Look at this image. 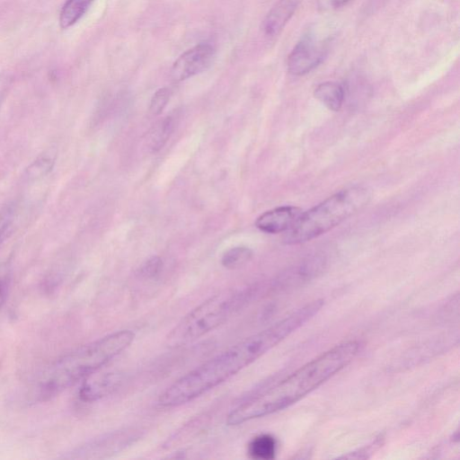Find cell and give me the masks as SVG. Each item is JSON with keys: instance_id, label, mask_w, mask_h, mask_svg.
<instances>
[{"instance_id": "cell-1", "label": "cell", "mask_w": 460, "mask_h": 460, "mask_svg": "<svg viewBox=\"0 0 460 460\" xmlns=\"http://www.w3.org/2000/svg\"><path fill=\"white\" fill-rule=\"evenodd\" d=\"M323 305V299L308 303L204 362L169 385L159 396V404L166 408L180 406L215 388L301 327Z\"/></svg>"}, {"instance_id": "cell-2", "label": "cell", "mask_w": 460, "mask_h": 460, "mask_svg": "<svg viewBox=\"0 0 460 460\" xmlns=\"http://www.w3.org/2000/svg\"><path fill=\"white\" fill-rule=\"evenodd\" d=\"M359 348L360 343L357 341L334 346L279 383L240 403L228 414L226 423L232 426L243 424L290 406L349 364Z\"/></svg>"}, {"instance_id": "cell-3", "label": "cell", "mask_w": 460, "mask_h": 460, "mask_svg": "<svg viewBox=\"0 0 460 460\" xmlns=\"http://www.w3.org/2000/svg\"><path fill=\"white\" fill-rule=\"evenodd\" d=\"M134 339L131 330H120L68 352L40 375L33 396L38 400L48 399L83 381L129 347Z\"/></svg>"}, {"instance_id": "cell-4", "label": "cell", "mask_w": 460, "mask_h": 460, "mask_svg": "<svg viewBox=\"0 0 460 460\" xmlns=\"http://www.w3.org/2000/svg\"><path fill=\"white\" fill-rule=\"evenodd\" d=\"M370 199V190L362 186L341 190L309 210L302 212L296 223L286 231L283 242L286 244L308 242L361 210Z\"/></svg>"}, {"instance_id": "cell-5", "label": "cell", "mask_w": 460, "mask_h": 460, "mask_svg": "<svg viewBox=\"0 0 460 460\" xmlns=\"http://www.w3.org/2000/svg\"><path fill=\"white\" fill-rule=\"evenodd\" d=\"M251 288L221 291L190 310L171 330L166 341L170 347L193 341L233 317L250 300Z\"/></svg>"}, {"instance_id": "cell-6", "label": "cell", "mask_w": 460, "mask_h": 460, "mask_svg": "<svg viewBox=\"0 0 460 460\" xmlns=\"http://www.w3.org/2000/svg\"><path fill=\"white\" fill-rule=\"evenodd\" d=\"M328 40L313 32L302 36L288 58V69L294 75H304L314 69L325 58Z\"/></svg>"}, {"instance_id": "cell-7", "label": "cell", "mask_w": 460, "mask_h": 460, "mask_svg": "<svg viewBox=\"0 0 460 460\" xmlns=\"http://www.w3.org/2000/svg\"><path fill=\"white\" fill-rule=\"evenodd\" d=\"M215 57L214 47L199 43L182 53L172 64L171 76L175 82L186 80L205 71Z\"/></svg>"}, {"instance_id": "cell-8", "label": "cell", "mask_w": 460, "mask_h": 460, "mask_svg": "<svg viewBox=\"0 0 460 460\" xmlns=\"http://www.w3.org/2000/svg\"><path fill=\"white\" fill-rule=\"evenodd\" d=\"M138 436L135 431L125 429L114 431L95 438L84 446L77 448L73 457L77 458H99L106 455L119 452L129 446Z\"/></svg>"}, {"instance_id": "cell-9", "label": "cell", "mask_w": 460, "mask_h": 460, "mask_svg": "<svg viewBox=\"0 0 460 460\" xmlns=\"http://www.w3.org/2000/svg\"><path fill=\"white\" fill-rule=\"evenodd\" d=\"M79 397L84 402L98 401L117 390L122 376L115 372H100V369L83 380Z\"/></svg>"}, {"instance_id": "cell-10", "label": "cell", "mask_w": 460, "mask_h": 460, "mask_svg": "<svg viewBox=\"0 0 460 460\" xmlns=\"http://www.w3.org/2000/svg\"><path fill=\"white\" fill-rule=\"evenodd\" d=\"M302 209L294 206H281L268 210L257 217L256 227L267 234L288 231L302 214Z\"/></svg>"}, {"instance_id": "cell-11", "label": "cell", "mask_w": 460, "mask_h": 460, "mask_svg": "<svg viewBox=\"0 0 460 460\" xmlns=\"http://www.w3.org/2000/svg\"><path fill=\"white\" fill-rule=\"evenodd\" d=\"M299 2L300 0H279L261 23L263 32L270 37L278 35L293 15Z\"/></svg>"}, {"instance_id": "cell-12", "label": "cell", "mask_w": 460, "mask_h": 460, "mask_svg": "<svg viewBox=\"0 0 460 460\" xmlns=\"http://www.w3.org/2000/svg\"><path fill=\"white\" fill-rule=\"evenodd\" d=\"M314 96L329 110L337 111L343 103L345 91L338 83L324 82L316 86Z\"/></svg>"}, {"instance_id": "cell-13", "label": "cell", "mask_w": 460, "mask_h": 460, "mask_svg": "<svg viewBox=\"0 0 460 460\" xmlns=\"http://www.w3.org/2000/svg\"><path fill=\"white\" fill-rule=\"evenodd\" d=\"M174 128L172 117H165L158 121L146 135V146L152 153H156L166 144Z\"/></svg>"}, {"instance_id": "cell-14", "label": "cell", "mask_w": 460, "mask_h": 460, "mask_svg": "<svg viewBox=\"0 0 460 460\" xmlns=\"http://www.w3.org/2000/svg\"><path fill=\"white\" fill-rule=\"evenodd\" d=\"M93 0H66L60 14L59 24L62 29H67L77 22L86 13Z\"/></svg>"}, {"instance_id": "cell-15", "label": "cell", "mask_w": 460, "mask_h": 460, "mask_svg": "<svg viewBox=\"0 0 460 460\" xmlns=\"http://www.w3.org/2000/svg\"><path fill=\"white\" fill-rule=\"evenodd\" d=\"M276 439L270 434H261L253 438L248 445V454L253 459L270 460L275 457Z\"/></svg>"}, {"instance_id": "cell-16", "label": "cell", "mask_w": 460, "mask_h": 460, "mask_svg": "<svg viewBox=\"0 0 460 460\" xmlns=\"http://www.w3.org/2000/svg\"><path fill=\"white\" fill-rule=\"evenodd\" d=\"M252 257V252L245 246H236L227 250L222 256V265L229 270L238 269Z\"/></svg>"}, {"instance_id": "cell-17", "label": "cell", "mask_w": 460, "mask_h": 460, "mask_svg": "<svg viewBox=\"0 0 460 460\" xmlns=\"http://www.w3.org/2000/svg\"><path fill=\"white\" fill-rule=\"evenodd\" d=\"M17 218V207L7 203L0 208V244L12 234Z\"/></svg>"}, {"instance_id": "cell-18", "label": "cell", "mask_w": 460, "mask_h": 460, "mask_svg": "<svg viewBox=\"0 0 460 460\" xmlns=\"http://www.w3.org/2000/svg\"><path fill=\"white\" fill-rule=\"evenodd\" d=\"M171 96V91L168 87L158 89L151 98L149 111L155 115H160L167 105Z\"/></svg>"}, {"instance_id": "cell-19", "label": "cell", "mask_w": 460, "mask_h": 460, "mask_svg": "<svg viewBox=\"0 0 460 460\" xmlns=\"http://www.w3.org/2000/svg\"><path fill=\"white\" fill-rule=\"evenodd\" d=\"M163 266V262L159 257L153 256L144 262L140 268V273L146 278H153L156 276Z\"/></svg>"}, {"instance_id": "cell-20", "label": "cell", "mask_w": 460, "mask_h": 460, "mask_svg": "<svg viewBox=\"0 0 460 460\" xmlns=\"http://www.w3.org/2000/svg\"><path fill=\"white\" fill-rule=\"evenodd\" d=\"M10 272L8 267L4 264H0V309L7 296Z\"/></svg>"}, {"instance_id": "cell-21", "label": "cell", "mask_w": 460, "mask_h": 460, "mask_svg": "<svg viewBox=\"0 0 460 460\" xmlns=\"http://www.w3.org/2000/svg\"><path fill=\"white\" fill-rule=\"evenodd\" d=\"M349 0H317V6L321 11H330L337 9Z\"/></svg>"}]
</instances>
